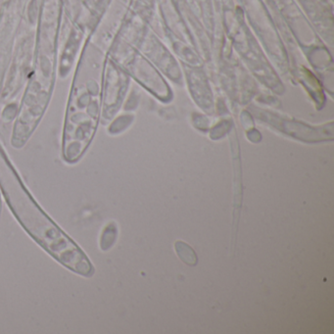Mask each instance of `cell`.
Segmentation results:
<instances>
[{
	"mask_svg": "<svg viewBox=\"0 0 334 334\" xmlns=\"http://www.w3.org/2000/svg\"><path fill=\"white\" fill-rule=\"evenodd\" d=\"M0 190L16 220L43 250L76 274H94L84 251L41 209L10 167L5 172L0 169Z\"/></svg>",
	"mask_w": 334,
	"mask_h": 334,
	"instance_id": "6da1fadb",
	"label": "cell"
},
{
	"mask_svg": "<svg viewBox=\"0 0 334 334\" xmlns=\"http://www.w3.org/2000/svg\"><path fill=\"white\" fill-rule=\"evenodd\" d=\"M116 235H117L116 227H114L113 225H109L108 227H106V229L104 230L102 234L101 240H100L101 249L106 251L108 250L110 247H112V245L114 244L116 240Z\"/></svg>",
	"mask_w": 334,
	"mask_h": 334,
	"instance_id": "7a4b0ae2",
	"label": "cell"
}]
</instances>
